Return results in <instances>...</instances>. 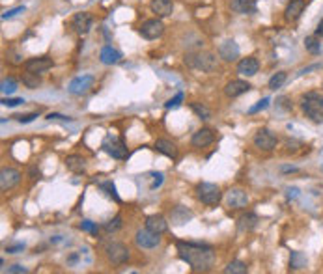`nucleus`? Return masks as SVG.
<instances>
[{
    "instance_id": "nucleus-25",
    "label": "nucleus",
    "mask_w": 323,
    "mask_h": 274,
    "mask_svg": "<svg viewBox=\"0 0 323 274\" xmlns=\"http://www.w3.org/2000/svg\"><path fill=\"white\" fill-rule=\"evenodd\" d=\"M155 149H157L159 153L166 155V157H170V158L177 157L176 144H174V142H170V140H165V138H159V140L155 142Z\"/></svg>"
},
{
    "instance_id": "nucleus-28",
    "label": "nucleus",
    "mask_w": 323,
    "mask_h": 274,
    "mask_svg": "<svg viewBox=\"0 0 323 274\" xmlns=\"http://www.w3.org/2000/svg\"><path fill=\"white\" fill-rule=\"evenodd\" d=\"M23 84L30 90H36L37 86L41 84V79H39V73H32V71H26L23 75Z\"/></svg>"
},
{
    "instance_id": "nucleus-43",
    "label": "nucleus",
    "mask_w": 323,
    "mask_h": 274,
    "mask_svg": "<svg viewBox=\"0 0 323 274\" xmlns=\"http://www.w3.org/2000/svg\"><path fill=\"white\" fill-rule=\"evenodd\" d=\"M8 272H10V274H25V272H28V268L17 263V265H12V267L8 268Z\"/></svg>"
},
{
    "instance_id": "nucleus-35",
    "label": "nucleus",
    "mask_w": 323,
    "mask_h": 274,
    "mask_svg": "<svg viewBox=\"0 0 323 274\" xmlns=\"http://www.w3.org/2000/svg\"><path fill=\"white\" fill-rule=\"evenodd\" d=\"M101 189H103L105 192H107V196H110V198H112L114 201H120V196H118L116 187H114V183H112V181L101 183Z\"/></svg>"
},
{
    "instance_id": "nucleus-17",
    "label": "nucleus",
    "mask_w": 323,
    "mask_h": 274,
    "mask_svg": "<svg viewBox=\"0 0 323 274\" xmlns=\"http://www.w3.org/2000/svg\"><path fill=\"white\" fill-rule=\"evenodd\" d=\"M250 90V84L247 82V80H232V82H228L224 88V93L228 95V97H239V95H243V93H247V91Z\"/></svg>"
},
{
    "instance_id": "nucleus-16",
    "label": "nucleus",
    "mask_w": 323,
    "mask_h": 274,
    "mask_svg": "<svg viewBox=\"0 0 323 274\" xmlns=\"http://www.w3.org/2000/svg\"><path fill=\"white\" fill-rule=\"evenodd\" d=\"M213 142H215V133L207 127L196 131V133L193 134V138H191V144L195 147H206L209 146V144H213Z\"/></svg>"
},
{
    "instance_id": "nucleus-40",
    "label": "nucleus",
    "mask_w": 323,
    "mask_h": 274,
    "mask_svg": "<svg viewBox=\"0 0 323 274\" xmlns=\"http://www.w3.org/2000/svg\"><path fill=\"white\" fill-rule=\"evenodd\" d=\"M23 12H25V6H17V8H13V10H8V12L2 13V19L6 21V19H12L15 17L17 13H23Z\"/></svg>"
},
{
    "instance_id": "nucleus-12",
    "label": "nucleus",
    "mask_w": 323,
    "mask_h": 274,
    "mask_svg": "<svg viewBox=\"0 0 323 274\" xmlns=\"http://www.w3.org/2000/svg\"><path fill=\"white\" fill-rule=\"evenodd\" d=\"M21 181V174L15 168H2L0 172V189L10 190L13 187H17Z\"/></svg>"
},
{
    "instance_id": "nucleus-3",
    "label": "nucleus",
    "mask_w": 323,
    "mask_h": 274,
    "mask_svg": "<svg viewBox=\"0 0 323 274\" xmlns=\"http://www.w3.org/2000/svg\"><path fill=\"white\" fill-rule=\"evenodd\" d=\"M185 64L193 69L209 73L217 67V58L211 52H189V54H185Z\"/></svg>"
},
{
    "instance_id": "nucleus-20",
    "label": "nucleus",
    "mask_w": 323,
    "mask_h": 274,
    "mask_svg": "<svg viewBox=\"0 0 323 274\" xmlns=\"http://www.w3.org/2000/svg\"><path fill=\"white\" fill-rule=\"evenodd\" d=\"M258 69H260V64H258L256 58H243V60L238 64V73L243 75V77H254L258 73Z\"/></svg>"
},
{
    "instance_id": "nucleus-1",
    "label": "nucleus",
    "mask_w": 323,
    "mask_h": 274,
    "mask_svg": "<svg viewBox=\"0 0 323 274\" xmlns=\"http://www.w3.org/2000/svg\"><path fill=\"white\" fill-rule=\"evenodd\" d=\"M177 254L183 261L191 265L193 270L196 272H206L213 267L215 263V254L209 246H204V244H196V243H185V241H179L177 243Z\"/></svg>"
},
{
    "instance_id": "nucleus-48",
    "label": "nucleus",
    "mask_w": 323,
    "mask_h": 274,
    "mask_svg": "<svg viewBox=\"0 0 323 274\" xmlns=\"http://www.w3.org/2000/svg\"><path fill=\"white\" fill-rule=\"evenodd\" d=\"M281 170L284 172V174H290V172H297V168H295V166H282Z\"/></svg>"
},
{
    "instance_id": "nucleus-23",
    "label": "nucleus",
    "mask_w": 323,
    "mask_h": 274,
    "mask_svg": "<svg viewBox=\"0 0 323 274\" xmlns=\"http://www.w3.org/2000/svg\"><path fill=\"white\" fill-rule=\"evenodd\" d=\"M306 2L305 0H290V4L286 6V19L288 21H297L301 17V13L305 10Z\"/></svg>"
},
{
    "instance_id": "nucleus-5",
    "label": "nucleus",
    "mask_w": 323,
    "mask_h": 274,
    "mask_svg": "<svg viewBox=\"0 0 323 274\" xmlns=\"http://www.w3.org/2000/svg\"><path fill=\"white\" fill-rule=\"evenodd\" d=\"M103 151L107 155H110L112 158H118V160H122V158L127 157V147H125V142L122 138H118V136H112V134H107L105 136L103 144Z\"/></svg>"
},
{
    "instance_id": "nucleus-9",
    "label": "nucleus",
    "mask_w": 323,
    "mask_h": 274,
    "mask_svg": "<svg viewBox=\"0 0 323 274\" xmlns=\"http://www.w3.org/2000/svg\"><path fill=\"white\" fill-rule=\"evenodd\" d=\"M254 146L262 151H271L276 147V136H274L269 129H260L254 136Z\"/></svg>"
},
{
    "instance_id": "nucleus-45",
    "label": "nucleus",
    "mask_w": 323,
    "mask_h": 274,
    "mask_svg": "<svg viewBox=\"0 0 323 274\" xmlns=\"http://www.w3.org/2000/svg\"><path fill=\"white\" fill-rule=\"evenodd\" d=\"M152 177H153V183H152V187H150V189L155 190L157 187H161V183H163V174L159 172V174H153Z\"/></svg>"
},
{
    "instance_id": "nucleus-30",
    "label": "nucleus",
    "mask_w": 323,
    "mask_h": 274,
    "mask_svg": "<svg viewBox=\"0 0 323 274\" xmlns=\"http://www.w3.org/2000/svg\"><path fill=\"white\" fill-rule=\"evenodd\" d=\"M286 79H288L286 71H279V73H274L273 77L269 79V88H271V90H279V88L286 82Z\"/></svg>"
},
{
    "instance_id": "nucleus-36",
    "label": "nucleus",
    "mask_w": 323,
    "mask_h": 274,
    "mask_svg": "<svg viewBox=\"0 0 323 274\" xmlns=\"http://www.w3.org/2000/svg\"><path fill=\"white\" fill-rule=\"evenodd\" d=\"M191 108L195 110L196 114H198V118H202V120H209V116H211V112H209V110L200 103H193L191 104Z\"/></svg>"
},
{
    "instance_id": "nucleus-31",
    "label": "nucleus",
    "mask_w": 323,
    "mask_h": 274,
    "mask_svg": "<svg viewBox=\"0 0 323 274\" xmlns=\"http://www.w3.org/2000/svg\"><path fill=\"white\" fill-rule=\"evenodd\" d=\"M226 274H247V265H245L243 261H232L228 263V267L224 268Z\"/></svg>"
},
{
    "instance_id": "nucleus-2",
    "label": "nucleus",
    "mask_w": 323,
    "mask_h": 274,
    "mask_svg": "<svg viewBox=\"0 0 323 274\" xmlns=\"http://www.w3.org/2000/svg\"><path fill=\"white\" fill-rule=\"evenodd\" d=\"M301 108L314 123H323V95L317 91H308L301 97Z\"/></svg>"
},
{
    "instance_id": "nucleus-38",
    "label": "nucleus",
    "mask_w": 323,
    "mask_h": 274,
    "mask_svg": "<svg viewBox=\"0 0 323 274\" xmlns=\"http://www.w3.org/2000/svg\"><path fill=\"white\" fill-rule=\"evenodd\" d=\"M23 103H25V99H21V97H4L2 99V104H4V106H10V108L19 106V104H23Z\"/></svg>"
},
{
    "instance_id": "nucleus-7",
    "label": "nucleus",
    "mask_w": 323,
    "mask_h": 274,
    "mask_svg": "<svg viewBox=\"0 0 323 274\" xmlns=\"http://www.w3.org/2000/svg\"><path fill=\"white\" fill-rule=\"evenodd\" d=\"M105 252H107V257L114 265H123V263L129 259V248L122 243H109L105 246Z\"/></svg>"
},
{
    "instance_id": "nucleus-37",
    "label": "nucleus",
    "mask_w": 323,
    "mask_h": 274,
    "mask_svg": "<svg viewBox=\"0 0 323 274\" xmlns=\"http://www.w3.org/2000/svg\"><path fill=\"white\" fill-rule=\"evenodd\" d=\"M80 230H82V232H90L91 235H98L99 232V228L94 224L91 220H82V222H80Z\"/></svg>"
},
{
    "instance_id": "nucleus-27",
    "label": "nucleus",
    "mask_w": 323,
    "mask_h": 274,
    "mask_svg": "<svg viewBox=\"0 0 323 274\" xmlns=\"http://www.w3.org/2000/svg\"><path fill=\"white\" fill-rule=\"evenodd\" d=\"M66 166L69 172L80 174V172H84L86 168V158L80 157V155H69V157L66 158Z\"/></svg>"
},
{
    "instance_id": "nucleus-42",
    "label": "nucleus",
    "mask_w": 323,
    "mask_h": 274,
    "mask_svg": "<svg viewBox=\"0 0 323 274\" xmlns=\"http://www.w3.org/2000/svg\"><path fill=\"white\" fill-rule=\"evenodd\" d=\"M181 101H183V93H177L174 99L166 101L165 106H166V108H176V106H179V104H181Z\"/></svg>"
},
{
    "instance_id": "nucleus-15",
    "label": "nucleus",
    "mask_w": 323,
    "mask_h": 274,
    "mask_svg": "<svg viewBox=\"0 0 323 274\" xmlns=\"http://www.w3.org/2000/svg\"><path fill=\"white\" fill-rule=\"evenodd\" d=\"M53 67V60L47 58V56H41V58H30V60L25 62V69L26 71H32V73H45Z\"/></svg>"
},
{
    "instance_id": "nucleus-41",
    "label": "nucleus",
    "mask_w": 323,
    "mask_h": 274,
    "mask_svg": "<svg viewBox=\"0 0 323 274\" xmlns=\"http://www.w3.org/2000/svg\"><path fill=\"white\" fill-rule=\"evenodd\" d=\"M17 118V122L19 123H30L34 122L37 118V112H30V114H21V116H15Z\"/></svg>"
},
{
    "instance_id": "nucleus-6",
    "label": "nucleus",
    "mask_w": 323,
    "mask_h": 274,
    "mask_svg": "<svg viewBox=\"0 0 323 274\" xmlns=\"http://www.w3.org/2000/svg\"><path fill=\"white\" fill-rule=\"evenodd\" d=\"M139 32H141V36L144 37V39H157V37L163 36V32H165V25L161 23V19L159 17L148 19V21H144V23L141 25Z\"/></svg>"
},
{
    "instance_id": "nucleus-21",
    "label": "nucleus",
    "mask_w": 323,
    "mask_h": 274,
    "mask_svg": "<svg viewBox=\"0 0 323 274\" xmlns=\"http://www.w3.org/2000/svg\"><path fill=\"white\" fill-rule=\"evenodd\" d=\"M152 12L157 15V17H168L172 15L174 12V4H172V0H152Z\"/></svg>"
},
{
    "instance_id": "nucleus-13",
    "label": "nucleus",
    "mask_w": 323,
    "mask_h": 274,
    "mask_svg": "<svg viewBox=\"0 0 323 274\" xmlns=\"http://www.w3.org/2000/svg\"><path fill=\"white\" fill-rule=\"evenodd\" d=\"M91 86H94V77L91 75H82V77H77L69 82V93H73V95H82L86 91L90 90Z\"/></svg>"
},
{
    "instance_id": "nucleus-4",
    "label": "nucleus",
    "mask_w": 323,
    "mask_h": 274,
    "mask_svg": "<svg viewBox=\"0 0 323 274\" xmlns=\"http://www.w3.org/2000/svg\"><path fill=\"white\" fill-rule=\"evenodd\" d=\"M196 198L204 203V205H217L222 198L220 189L215 183H200L196 187Z\"/></svg>"
},
{
    "instance_id": "nucleus-24",
    "label": "nucleus",
    "mask_w": 323,
    "mask_h": 274,
    "mask_svg": "<svg viewBox=\"0 0 323 274\" xmlns=\"http://www.w3.org/2000/svg\"><path fill=\"white\" fill-rule=\"evenodd\" d=\"M99 60L103 62V64H107V66H112V64H118V62L122 60V54H120L116 49H112L110 45H107V47H103L101 52H99Z\"/></svg>"
},
{
    "instance_id": "nucleus-14",
    "label": "nucleus",
    "mask_w": 323,
    "mask_h": 274,
    "mask_svg": "<svg viewBox=\"0 0 323 274\" xmlns=\"http://www.w3.org/2000/svg\"><path fill=\"white\" fill-rule=\"evenodd\" d=\"M219 56L224 62H236L239 58V45L234 39H226V41L220 43Z\"/></svg>"
},
{
    "instance_id": "nucleus-19",
    "label": "nucleus",
    "mask_w": 323,
    "mask_h": 274,
    "mask_svg": "<svg viewBox=\"0 0 323 274\" xmlns=\"http://www.w3.org/2000/svg\"><path fill=\"white\" fill-rule=\"evenodd\" d=\"M230 8L239 15H252L256 13V0H232Z\"/></svg>"
},
{
    "instance_id": "nucleus-46",
    "label": "nucleus",
    "mask_w": 323,
    "mask_h": 274,
    "mask_svg": "<svg viewBox=\"0 0 323 274\" xmlns=\"http://www.w3.org/2000/svg\"><path fill=\"white\" fill-rule=\"evenodd\" d=\"M47 120H49V122H53V120H62V122H69L71 118L64 116V114H56V112H53V114H49V116H47Z\"/></svg>"
},
{
    "instance_id": "nucleus-26",
    "label": "nucleus",
    "mask_w": 323,
    "mask_h": 274,
    "mask_svg": "<svg viewBox=\"0 0 323 274\" xmlns=\"http://www.w3.org/2000/svg\"><path fill=\"white\" fill-rule=\"evenodd\" d=\"M170 218H172V224L181 226V224H185L187 220L193 218V213L187 211L185 207H181V205H177V207H174L170 211Z\"/></svg>"
},
{
    "instance_id": "nucleus-11",
    "label": "nucleus",
    "mask_w": 323,
    "mask_h": 274,
    "mask_svg": "<svg viewBox=\"0 0 323 274\" xmlns=\"http://www.w3.org/2000/svg\"><path fill=\"white\" fill-rule=\"evenodd\" d=\"M226 203H228V207H232V209L247 207L249 196H247V192H245L243 189H230L226 192Z\"/></svg>"
},
{
    "instance_id": "nucleus-18",
    "label": "nucleus",
    "mask_w": 323,
    "mask_h": 274,
    "mask_svg": "<svg viewBox=\"0 0 323 274\" xmlns=\"http://www.w3.org/2000/svg\"><path fill=\"white\" fill-rule=\"evenodd\" d=\"M146 228L150 232L161 235V233H165L166 230H168V222H166V218L163 214H152V216L146 218Z\"/></svg>"
},
{
    "instance_id": "nucleus-47",
    "label": "nucleus",
    "mask_w": 323,
    "mask_h": 274,
    "mask_svg": "<svg viewBox=\"0 0 323 274\" xmlns=\"http://www.w3.org/2000/svg\"><path fill=\"white\" fill-rule=\"evenodd\" d=\"M316 36L317 37H323V19L319 21V25H317V28H316Z\"/></svg>"
},
{
    "instance_id": "nucleus-29",
    "label": "nucleus",
    "mask_w": 323,
    "mask_h": 274,
    "mask_svg": "<svg viewBox=\"0 0 323 274\" xmlns=\"http://www.w3.org/2000/svg\"><path fill=\"white\" fill-rule=\"evenodd\" d=\"M305 47L310 54H319L321 52V43L317 39V36H308L305 37Z\"/></svg>"
},
{
    "instance_id": "nucleus-8",
    "label": "nucleus",
    "mask_w": 323,
    "mask_h": 274,
    "mask_svg": "<svg viewBox=\"0 0 323 274\" xmlns=\"http://www.w3.org/2000/svg\"><path fill=\"white\" fill-rule=\"evenodd\" d=\"M134 243H136V246L139 248H155V246H159L161 244V237H159L157 233L150 232V230H139L136 232V235H134Z\"/></svg>"
},
{
    "instance_id": "nucleus-33",
    "label": "nucleus",
    "mask_w": 323,
    "mask_h": 274,
    "mask_svg": "<svg viewBox=\"0 0 323 274\" xmlns=\"http://www.w3.org/2000/svg\"><path fill=\"white\" fill-rule=\"evenodd\" d=\"M306 265V257L303 252H292V259H290V267L292 268H303Z\"/></svg>"
},
{
    "instance_id": "nucleus-32",
    "label": "nucleus",
    "mask_w": 323,
    "mask_h": 274,
    "mask_svg": "<svg viewBox=\"0 0 323 274\" xmlns=\"http://www.w3.org/2000/svg\"><path fill=\"white\" fill-rule=\"evenodd\" d=\"M0 90L4 95H12L13 91L17 90V80L12 79V77H8V79L2 80V84H0Z\"/></svg>"
},
{
    "instance_id": "nucleus-34",
    "label": "nucleus",
    "mask_w": 323,
    "mask_h": 274,
    "mask_svg": "<svg viewBox=\"0 0 323 274\" xmlns=\"http://www.w3.org/2000/svg\"><path fill=\"white\" fill-rule=\"evenodd\" d=\"M103 228H105V232H107V233L118 232V230L122 228V216H120V214H118V216H114V218L109 220V222H107V224H105Z\"/></svg>"
},
{
    "instance_id": "nucleus-49",
    "label": "nucleus",
    "mask_w": 323,
    "mask_h": 274,
    "mask_svg": "<svg viewBox=\"0 0 323 274\" xmlns=\"http://www.w3.org/2000/svg\"><path fill=\"white\" fill-rule=\"evenodd\" d=\"M321 170H323V168H321Z\"/></svg>"
},
{
    "instance_id": "nucleus-10",
    "label": "nucleus",
    "mask_w": 323,
    "mask_h": 274,
    "mask_svg": "<svg viewBox=\"0 0 323 274\" xmlns=\"http://www.w3.org/2000/svg\"><path fill=\"white\" fill-rule=\"evenodd\" d=\"M91 25H94V19H91L90 13H75L73 19H71V28H73L77 34H80V36H84V34H88L91 28Z\"/></svg>"
},
{
    "instance_id": "nucleus-44",
    "label": "nucleus",
    "mask_w": 323,
    "mask_h": 274,
    "mask_svg": "<svg viewBox=\"0 0 323 274\" xmlns=\"http://www.w3.org/2000/svg\"><path fill=\"white\" fill-rule=\"evenodd\" d=\"M23 250H25V244H23V243L12 244V246H6L8 254H19V252H23Z\"/></svg>"
},
{
    "instance_id": "nucleus-22",
    "label": "nucleus",
    "mask_w": 323,
    "mask_h": 274,
    "mask_svg": "<svg viewBox=\"0 0 323 274\" xmlns=\"http://www.w3.org/2000/svg\"><path fill=\"white\" fill-rule=\"evenodd\" d=\"M256 226H258V216L254 213H245V214H241L238 220V230L241 233L252 232Z\"/></svg>"
},
{
    "instance_id": "nucleus-39",
    "label": "nucleus",
    "mask_w": 323,
    "mask_h": 274,
    "mask_svg": "<svg viewBox=\"0 0 323 274\" xmlns=\"http://www.w3.org/2000/svg\"><path fill=\"white\" fill-rule=\"evenodd\" d=\"M269 103H271V99H269V97H263L262 101H260L258 104H254V106H252V108H250L249 112H250V114H256V112H260V110L267 108Z\"/></svg>"
}]
</instances>
